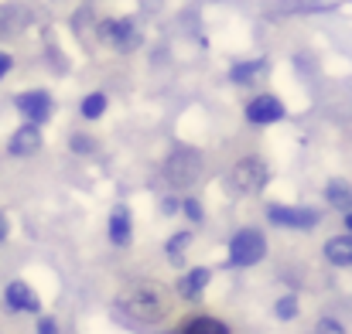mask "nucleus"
Wrapping results in <instances>:
<instances>
[{
    "mask_svg": "<svg viewBox=\"0 0 352 334\" xmlns=\"http://www.w3.org/2000/svg\"><path fill=\"white\" fill-rule=\"evenodd\" d=\"M171 311V297L168 290L157 283V280H133L126 283L113 300V314H117L120 324L126 328H137V331H147L154 328L157 321H164Z\"/></svg>",
    "mask_w": 352,
    "mask_h": 334,
    "instance_id": "1",
    "label": "nucleus"
},
{
    "mask_svg": "<svg viewBox=\"0 0 352 334\" xmlns=\"http://www.w3.org/2000/svg\"><path fill=\"white\" fill-rule=\"evenodd\" d=\"M267 178H270V171H267V164L260 157H243V160H236L230 167L226 181H230V188L236 195H256V191H263Z\"/></svg>",
    "mask_w": 352,
    "mask_h": 334,
    "instance_id": "2",
    "label": "nucleus"
},
{
    "mask_svg": "<svg viewBox=\"0 0 352 334\" xmlns=\"http://www.w3.org/2000/svg\"><path fill=\"white\" fill-rule=\"evenodd\" d=\"M267 256V239L256 228H239L230 239V266H253Z\"/></svg>",
    "mask_w": 352,
    "mask_h": 334,
    "instance_id": "3",
    "label": "nucleus"
},
{
    "mask_svg": "<svg viewBox=\"0 0 352 334\" xmlns=\"http://www.w3.org/2000/svg\"><path fill=\"white\" fill-rule=\"evenodd\" d=\"M164 174H168V181H171L175 188H188V184H195L199 174H202V157H199L195 150H188V147H178V150L168 157Z\"/></svg>",
    "mask_w": 352,
    "mask_h": 334,
    "instance_id": "4",
    "label": "nucleus"
},
{
    "mask_svg": "<svg viewBox=\"0 0 352 334\" xmlns=\"http://www.w3.org/2000/svg\"><path fill=\"white\" fill-rule=\"evenodd\" d=\"M96 34L113 45L117 51H133L140 45V27L133 24V17H110V21H100L96 24Z\"/></svg>",
    "mask_w": 352,
    "mask_h": 334,
    "instance_id": "5",
    "label": "nucleus"
},
{
    "mask_svg": "<svg viewBox=\"0 0 352 334\" xmlns=\"http://www.w3.org/2000/svg\"><path fill=\"white\" fill-rule=\"evenodd\" d=\"M267 219L274 225H284V228H315L322 222V212L311 208V205H270L267 208Z\"/></svg>",
    "mask_w": 352,
    "mask_h": 334,
    "instance_id": "6",
    "label": "nucleus"
},
{
    "mask_svg": "<svg viewBox=\"0 0 352 334\" xmlns=\"http://www.w3.org/2000/svg\"><path fill=\"white\" fill-rule=\"evenodd\" d=\"M14 106L21 110V116H24L31 126L45 123V119L55 112V103H52V96H48L45 89H31V93H21V96H14Z\"/></svg>",
    "mask_w": 352,
    "mask_h": 334,
    "instance_id": "7",
    "label": "nucleus"
},
{
    "mask_svg": "<svg viewBox=\"0 0 352 334\" xmlns=\"http://www.w3.org/2000/svg\"><path fill=\"white\" fill-rule=\"evenodd\" d=\"M243 116H246L250 126H270V123H280L287 116V110H284V103L277 96H256V99L246 103Z\"/></svg>",
    "mask_w": 352,
    "mask_h": 334,
    "instance_id": "8",
    "label": "nucleus"
},
{
    "mask_svg": "<svg viewBox=\"0 0 352 334\" xmlns=\"http://www.w3.org/2000/svg\"><path fill=\"white\" fill-rule=\"evenodd\" d=\"M3 304H7V311H17V314H38V311H41L38 294H34L24 280H10V283H7Z\"/></svg>",
    "mask_w": 352,
    "mask_h": 334,
    "instance_id": "9",
    "label": "nucleus"
},
{
    "mask_svg": "<svg viewBox=\"0 0 352 334\" xmlns=\"http://www.w3.org/2000/svg\"><path fill=\"white\" fill-rule=\"evenodd\" d=\"M38 150H41V130L31 126V123L17 126L14 136L7 140V154H10V157H31V154H38Z\"/></svg>",
    "mask_w": 352,
    "mask_h": 334,
    "instance_id": "10",
    "label": "nucleus"
},
{
    "mask_svg": "<svg viewBox=\"0 0 352 334\" xmlns=\"http://www.w3.org/2000/svg\"><path fill=\"white\" fill-rule=\"evenodd\" d=\"M209 280H212V273H209L206 266H195V270H188V273H182V276H178L175 290H178L185 300H199V297H202V290L209 287Z\"/></svg>",
    "mask_w": 352,
    "mask_h": 334,
    "instance_id": "11",
    "label": "nucleus"
},
{
    "mask_svg": "<svg viewBox=\"0 0 352 334\" xmlns=\"http://www.w3.org/2000/svg\"><path fill=\"white\" fill-rule=\"evenodd\" d=\"M130 239H133V215H130L126 205H117L110 212V242L113 246H130Z\"/></svg>",
    "mask_w": 352,
    "mask_h": 334,
    "instance_id": "12",
    "label": "nucleus"
},
{
    "mask_svg": "<svg viewBox=\"0 0 352 334\" xmlns=\"http://www.w3.org/2000/svg\"><path fill=\"white\" fill-rule=\"evenodd\" d=\"M325 259L332 263V266H352V235H332L329 242H325Z\"/></svg>",
    "mask_w": 352,
    "mask_h": 334,
    "instance_id": "13",
    "label": "nucleus"
},
{
    "mask_svg": "<svg viewBox=\"0 0 352 334\" xmlns=\"http://www.w3.org/2000/svg\"><path fill=\"white\" fill-rule=\"evenodd\" d=\"M175 334H230V328L219 321V318H209V314H199L192 321H185Z\"/></svg>",
    "mask_w": 352,
    "mask_h": 334,
    "instance_id": "14",
    "label": "nucleus"
},
{
    "mask_svg": "<svg viewBox=\"0 0 352 334\" xmlns=\"http://www.w3.org/2000/svg\"><path fill=\"white\" fill-rule=\"evenodd\" d=\"M325 202L332 205V208H339V212H352V184L346 181H329V188H325Z\"/></svg>",
    "mask_w": 352,
    "mask_h": 334,
    "instance_id": "15",
    "label": "nucleus"
},
{
    "mask_svg": "<svg viewBox=\"0 0 352 334\" xmlns=\"http://www.w3.org/2000/svg\"><path fill=\"white\" fill-rule=\"evenodd\" d=\"M260 72H267V58H253V62H236L230 69V79L236 86H250Z\"/></svg>",
    "mask_w": 352,
    "mask_h": 334,
    "instance_id": "16",
    "label": "nucleus"
},
{
    "mask_svg": "<svg viewBox=\"0 0 352 334\" xmlns=\"http://www.w3.org/2000/svg\"><path fill=\"white\" fill-rule=\"evenodd\" d=\"M110 106V99H107V93H89L86 99H82V116L86 119H100L103 112Z\"/></svg>",
    "mask_w": 352,
    "mask_h": 334,
    "instance_id": "17",
    "label": "nucleus"
},
{
    "mask_svg": "<svg viewBox=\"0 0 352 334\" xmlns=\"http://www.w3.org/2000/svg\"><path fill=\"white\" fill-rule=\"evenodd\" d=\"M21 27V10L17 7H0V38L14 34Z\"/></svg>",
    "mask_w": 352,
    "mask_h": 334,
    "instance_id": "18",
    "label": "nucleus"
},
{
    "mask_svg": "<svg viewBox=\"0 0 352 334\" xmlns=\"http://www.w3.org/2000/svg\"><path fill=\"white\" fill-rule=\"evenodd\" d=\"M274 314H277L280 321H294V318H298V297H294V294H284V297L274 304Z\"/></svg>",
    "mask_w": 352,
    "mask_h": 334,
    "instance_id": "19",
    "label": "nucleus"
},
{
    "mask_svg": "<svg viewBox=\"0 0 352 334\" xmlns=\"http://www.w3.org/2000/svg\"><path fill=\"white\" fill-rule=\"evenodd\" d=\"M188 242H192V232H175V235L168 239V259L178 263V256L188 249Z\"/></svg>",
    "mask_w": 352,
    "mask_h": 334,
    "instance_id": "20",
    "label": "nucleus"
},
{
    "mask_svg": "<svg viewBox=\"0 0 352 334\" xmlns=\"http://www.w3.org/2000/svg\"><path fill=\"white\" fill-rule=\"evenodd\" d=\"M315 334H346V324H342L339 318H318Z\"/></svg>",
    "mask_w": 352,
    "mask_h": 334,
    "instance_id": "21",
    "label": "nucleus"
},
{
    "mask_svg": "<svg viewBox=\"0 0 352 334\" xmlns=\"http://www.w3.org/2000/svg\"><path fill=\"white\" fill-rule=\"evenodd\" d=\"M69 147H72L76 154H93V150H96V140H89V136H82V133H76V136L69 140Z\"/></svg>",
    "mask_w": 352,
    "mask_h": 334,
    "instance_id": "22",
    "label": "nucleus"
},
{
    "mask_svg": "<svg viewBox=\"0 0 352 334\" xmlns=\"http://www.w3.org/2000/svg\"><path fill=\"white\" fill-rule=\"evenodd\" d=\"M182 208H185V215H188L192 222H202V205H199L195 198H185V202H182Z\"/></svg>",
    "mask_w": 352,
    "mask_h": 334,
    "instance_id": "23",
    "label": "nucleus"
},
{
    "mask_svg": "<svg viewBox=\"0 0 352 334\" xmlns=\"http://www.w3.org/2000/svg\"><path fill=\"white\" fill-rule=\"evenodd\" d=\"M34 334H58L55 318H38V331H34Z\"/></svg>",
    "mask_w": 352,
    "mask_h": 334,
    "instance_id": "24",
    "label": "nucleus"
},
{
    "mask_svg": "<svg viewBox=\"0 0 352 334\" xmlns=\"http://www.w3.org/2000/svg\"><path fill=\"white\" fill-rule=\"evenodd\" d=\"M10 69H14V58H10L7 51H0V79H3V75H7Z\"/></svg>",
    "mask_w": 352,
    "mask_h": 334,
    "instance_id": "25",
    "label": "nucleus"
},
{
    "mask_svg": "<svg viewBox=\"0 0 352 334\" xmlns=\"http://www.w3.org/2000/svg\"><path fill=\"white\" fill-rule=\"evenodd\" d=\"M7 232H10V225H7V215H3V212H0V242H3V239H7Z\"/></svg>",
    "mask_w": 352,
    "mask_h": 334,
    "instance_id": "26",
    "label": "nucleus"
},
{
    "mask_svg": "<svg viewBox=\"0 0 352 334\" xmlns=\"http://www.w3.org/2000/svg\"><path fill=\"white\" fill-rule=\"evenodd\" d=\"M164 212H168V215H171V212H178V202H175V198H168V202H164Z\"/></svg>",
    "mask_w": 352,
    "mask_h": 334,
    "instance_id": "27",
    "label": "nucleus"
},
{
    "mask_svg": "<svg viewBox=\"0 0 352 334\" xmlns=\"http://www.w3.org/2000/svg\"><path fill=\"white\" fill-rule=\"evenodd\" d=\"M346 228H349V235H352V212H346Z\"/></svg>",
    "mask_w": 352,
    "mask_h": 334,
    "instance_id": "28",
    "label": "nucleus"
}]
</instances>
